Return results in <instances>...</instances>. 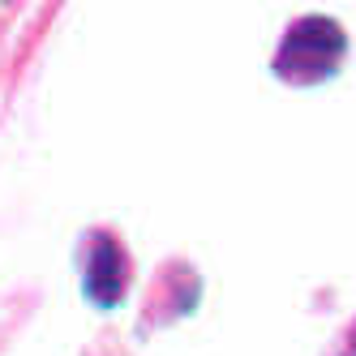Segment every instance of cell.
Wrapping results in <instances>:
<instances>
[{"label":"cell","mask_w":356,"mask_h":356,"mask_svg":"<svg viewBox=\"0 0 356 356\" xmlns=\"http://www.w3.org/2000/svg\"><path fill=\"white\" fill-rule=\"evenodd\" d=\"M348 52V35L339 22L330 17H300L296 26L284 35L275 52V78H284L292 86H314L335 78V69Z\"/></svg>","instance_id":"1"},{"label":"cell","mask_w":356,"mask_h":356,"mask_svg":"<svg viewBox=\"0 0 356 356\" xmlns=\"http://www.w3.org/2000/svg\"><path fill=\"white\" fill-rule=\"evenodd\" d=\"M129 288V258H124V249L116 236H95L90 245V262H86V296L95 305H116Z\"/></svg>","instance_id":"2"}]
</instances>
